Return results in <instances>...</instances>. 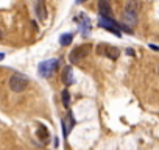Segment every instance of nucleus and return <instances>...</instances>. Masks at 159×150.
Masks as SVG:
<instances>
[{"label":"nucleus","mask_w":159,"mask_h":150,"mask_svg":"<svg viewBox=\"0 0 159 150\" xmlns=\"http://www.w3.org/2000/svg\"><path fill=\"white\" fill-rule=\"evenodd\" d=\"M139 11H140V2L139 0H128L126 5H125V10H123V14H122V19L129 28L136 27Z\"/></svg>","instance_id":"1"},{"label":"nucleus","mask_w":159,"mask_h":150,"mask_svg":"<svg viewBox=\"0 0 159 150\" xmlns=\"http://www.w3.org/2000/svg\"><path fill=\"white\" fill-rule=\"evenodd\" d=\"M28 86V78L24 77L22 73H13L8 78V88L13 92H24Z\"/></svg>","instance_id":"2"},{"label":"nucleus","mask_w":159,"mask_h":150,"mask_svg":"<svg viewBox=\"0 0 159 150\" xmlns=\"http://www.w3.org/2000/svg\"><path fill=\"white\" fill-rule=\"evenodd\" d=\"M58 64H59V59L53 58V59H47V61H42L39 66H38V72L41 77L44 78H48L55 73V70L58 69Z\"/></svg>","instance_id":"3"},{"label":"nucleus","mask_w":159,"mask_h":150,"mask_svg":"<svg viewBox=\"0 0 159 150\" xmlns=\"http://www.w3.org/2000/svg\"><path fill=\"white\" fill-rule=\"evenodd\" d=\"M89 50H91V45L88 44H84V45H78L75 50H72L70 52V55H69V61L72 63V64H78V63H81L88 55H89Z\"/></svg>","instance_id":"4"},{"label":"nucleus","mask_w":159,"mask_h":150,"mask_svg":"<svg viewBox=\"0 0 159 150\" xmlns=\"http://www.w3.org/2000/svg\"><path fill=\"white\" fill-rule=\"evenodd\" d=\"M98 25H100L102 28H105V30H108V31L114 33L117 38H120V36H122V33H120V24H119V22H116V21H112V19L100 17Z\"/></svg>","instance_id":"5"},{"label":"nucleus","mask_w":159,"mask_h":150,"mask_svg":"<svg viewBox=\"0 0 159 150\" xmlns=\"http://www.w3.org/2000/svg\"><path fill=\"white\" fill-rule=\"evenodd\" d=\"M75 124H76V120H75V117H73V114H72V113H67V114L62 117V120H61V127H62L64 139H67V138H69V134H70L72 128L75 127Z\"/></svg>","instance_id":"6"},{"label":"nucleus","mask_w":159,"mask_h":150,"mask_svg":"<svg viewBox=\"0 0 159 150\" xmlns=\"http://www.w3.org/2000/svg\"><path fill=\"white\" fill-rule=\"evenodd\" d=\"M97 53H98V55L102 53V55L108 56L109 59H117L119 55H120V52H119L117 47H112V45H108V44H100V45L97 47Z\"/></svg>","instance_id":"7"},{"label":"nucleus","mask_w":159,"mask_h":150,"mask_svg":"<svg viewBox=\"0 0 159 150\" xmlns=\"http://www.w3.org/2000/svg\"><path fill=\"white\" fill-rule=\"evenodd\" d=\"M98 13H100L102 17L111 19L112 8H111V2H109V0H98Z\"/></svg>","instance_id":"8"},{"label":"nucleus","mask_w":159,"mask_h":150,"mask_svg":"<svg viewBox=\"0 0 159 150\" xmlns=\"http://www.w3.org/2000/svg\"><path fill=\"white\" fill-rule=\"evenodd\" d=\"M36 134H38V139L41 141L42 145H47V144H48V138H50V134H48V130H47V127H45L44 124H38Z\"/></svg>","instance_id":"9"},{"label":"nucleus","mask_w":159,"mask_h":150,"mask_svg":"<svg viewBox=\"0 0 159 150\" xmlns=\"http://www.w3.org/2000/svg\"><path fill=\"white\" fill-rule=\"evenodd\" d=\"M62 82H64L66 86H70V85H73V82H75L73 73H72V67H70V66H67V67L62 70Z\"/></svg>","instance_id":"10"},{"label":"nucleus","mask_w":159,"mask_h":150,"mask_svg":"<svg viewBox=\"0 0 159 150\" xmlns=\"http://www.w3.org/2000/svg\"><path fill=\"white\" fill-rule=\"evenodd\" d=\"M75 21H81V33H83V36H88V33H89V30H91V22H89V19L84 16V14H81L80 17H75Z\"/></svg>","instance_id":"11"},{"label":"nucleus","mask_w":159,"mask_h":150,"mask_svg":"<svg viewBox=\"0 0 159 150\" xmlns=\"http://www.w3.org/2000/svg\"><path fill=\"white\" fill-rule=\"evenodd\" d=\"M36 14L41 21H45L47 19V8L44 5V0H38L36 2Z\"/></svg>","instance_id":"12"},{"label":"nucleus","mask_w":159,"mask_h":150,"mask_svg":"<svg viewBox=\"0 0 159 150\" xmlns=\"http://www.w3.org/2000/svg\"><path fill=\"white\" fill-rule=\"evenodd\" d=\"M72 41H73V35H72V33H64V35H61V38H59V44H61L62 47L70 45Z\"/></svg>","instance_id":"13"},{"label":"nucleus","mask_w":159,"mask_h":150,"mask_svg":"<svg viewBox=\"0 0 159 150\" xmlns=\"http://www.w3.org/2000/svg\"><path fill=\"white\" fill-rule=\"evenodd\" d=\"M61 99H62V106L66 110L70 108V94H69V89H64L62 94H61Z\"/></svg>","instance_id":"14"},{"label":"nucleus","mask_w":159,"mask_h":150,"mask_svg":"<svg viewBox=\"0 0 159 150\" xmlns=\"http://www.w3.org/2000/svg\"><path fill=\"white\" fill-rule=\"evenodd\" d=\"M150 49H151V50H154V52H159V47H157V45H154V44H150Z\"/></svg>","instance_id":"15"},{"label":"nucleus","mask_w":159,"mask_h":150,"mask_svg":"<svg viewBox=\"0 0 159 150\" xmlns=\"http://www.w3.org/2000/svg\"><path fill=\"white\" fill-rule=\"evenodd\" d=\"M126 53H128V55H131V56L134 55V52H133V49H128V50H126Z\"/></svg>","instance_id":"16"},{"label":"nucleus","mask_w":159,"mask_h":150,"mask_svg":"<svg viewBox=\"0 0 159 150\" xmlns=\"http://www.w3.org/2000/svg\"><path fill=\"white\" fill-rule=\"evenodd\" d=\"M83 2H86V0H76V3L80 5V3H83Z\"/></svg>","instance_id":"17"},{"label":"nucleus","mask_w":159,"mask_h":150,"mask_svg":"<svg viewBox=\"0 0 159 150\" xmlns=\"http://www.w3.org/2000/svg\"><path fill=\"white\" fill-rule=\"evenodd\" d=\"M3 58H5V55H3V53H0V61H2Z\"/></svg>","instance_id":"18"},{"label":"nucleus","mask_w":159,"mask_h":150,"mask_svg":"<svg viewBox=\"0 0 159 150\" xmlns=\"http://www.w3.org/2000/svg\"><path fill=\"white\" fill-rule=\"evenodd\" d=\"M2 36H3V33H2V31H0V39H2Z\"/></svg>","instance_id":"19"},{"label":"nucleus","mask_w":159,"mask_h":150,"mask_svg":"<svg viewBox=\"0 0 159 150\" xmlns=\"http://www.w3.org/2000/svg\"><path fill=\"white\" fill-rule=\"evenodd\" d=\"M157 72H159V67H157Z\"/></svg>","instance_id":"20"}]
</instances>
